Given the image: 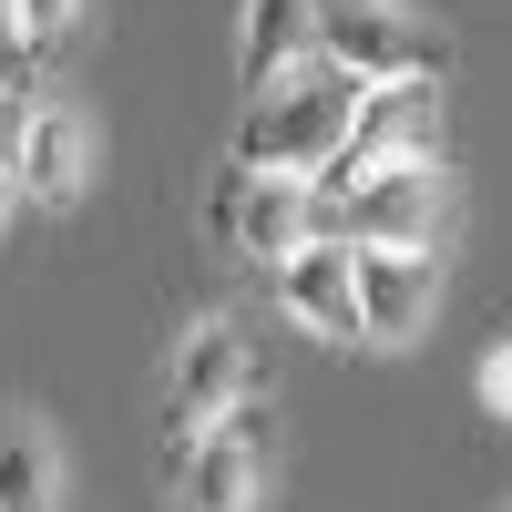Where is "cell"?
Instances as JSON below:
<instances>
[{
  "label": "cell",
  "instance_id": "1",
  "mask_svg": "<svg viewBox=\"0 0 512 512\" xmlns=\"http://www.w3.org/2000/svg\"><path fill=\"white\" fill-rule=\"evenodd\" d=\"M349 113H359V82L349 72H318V82H277V93H256L246 123H236V164L246 175H297V185H318L328 175V154L349 144Z\"/></svg>",
  "mask_w": 512,
  "mask_h": 512
},
{
  "label": "cell",
  "instance_id": "2",
  "mask_svg": "<svg viewBox=\"0 0 512 512\" xmlns=\"http://www.w3.org/2000/svg\"><path fill=\"white\" fill-rule=\"evenodd\" d=\"M318 52H328V72H349L359 93L369 82H441V31L420 21V11H400V0H318Z\"/></svg>",
  "mask_w": 512,
  "mask_h": 512
},
{
  "label": "cell",
  "instance_id": "3",
  "mask_svg": "<svg viewBox=\"0 0 512 512\" xmlns=\"http://www.w3.org/2000/svg\"><path fill=\"white\" fill-rule=\"evenodd\" d=\"M256 390V349H246V318H195L175 349H164V431H175V451H195L216 420Z\"/></svg>",
  "mask_w": 512,
  "mask_h": 512
},
{
  "label": "cell",
  "instance_id": "4",
  "mask_svg": "<svg viewBox=\"0 0 512 512\" xmlns=\"http://www.w3.org/2000/svg\"><path fill=\"white\" fill-rule=\"evenodd\" d=\"M267 441H277V420L267 400H236L216 431H205L195 451H164V482H175V512H246L256 482H267Z\"/></svg>",
  "mask_w": 512,
  "mask_h": 512
},
{
  "label": "cell",
  "instance_id": "5",
  "mask_svg": "<svg viewBox=\"0 0 512 512\" xmlns=\"http://www.w3.org/2000/svg\"><path fill=\"white\" fill-rule=\"evenodd\" d=\"M431 134H441V82H369L359 113H349V144H338L328 175H318V195H359L379 164L431 154Z\"/></svg>",
  "mask_w": 512,
  "mask_h": 512
},
{
  "label": "cell",
  "instance_id": "6",
  "mask_svg": "<svg viewBox=\"0 0 512 512\" xmlns=\"http://www.w3.org/2000/svg\"><path fill=\"white\" fill-rule=\"evenodd\" d=\"M82 185H93V113L82 103H11V195L41 205V216H72Z\"/></svg>",
  "mask_w": 512,
  "mask_h": 512
},
{
  "label": "cell",
  "instance_id": "7",
  "mask_svg": "<svg viewBox=\"0 0 512 512\" xmlns=\"http://www.w3.org/2000/svg\"><path fill=\"white\" fill-rule=\"evenodd\" d=\"M441 226H451V175L431 154L379 164L359 195H338V236L349 246H441Z\"/></svg>",
  "mask_w": 512,
  "mask_h": 512
},
{
  "label": "cell",
  "instance_id": "8",
  "mask_svg": "<svg viewBox=\"0 0 512 512\" xmlns=\"http://www.w3.org/2000/svg\"><path fill=\"white\" fill-rule=\"evenodd\" d=\"M216 236H226L236 256H256V267H287V256L318 236V185L226 164V185H216Z\"/></svg>",
  "mask_w": 512,
  "mask_h": 512
},
{
  "label": "cell",
  "instance_id": "9",
  "mask_svg": "<svg viewBox=\"0 0 512 512\" xmlns=\"http://www.w3.org/2000/svg\"><path fill=\"white\" fill-rule=\"evenodd\" d=\"M431 297H441L431 246H359V338L369 349H410L431 328Z\"/></svg>",
  "mask_w": 512,
  "mask_h": 512
},
{
  "label": "cell",
  "instance_id": "10",
  "mask_svg": "<svg viewBox=\"0 0 512 512\" xmlns=\"http://www.w3.org/2000/svg\"><path fill=\"white\" fill-rule=\"evenodd\" d=\"M277 297H287L297 328H318V338H359V246H349V236H308V246L277 267Z\"/></svg>",
  "mask_w": 512,
  "mask_h": 512
},
{
  "label": "cell",
  "instance_id": "11",
  "mask_svg": "<svg viewBox=\"0 0 512 512\" xmlns=\"http://www.w3.org/2000/svg\"><path fill=\"white\" fill-rule=\"evenodd\" d=\"M308 41H318V0H246L236 11V82L246 93H277Z\"/></svg>",
  "mask_w": 512,
  "mask_h": 512
},
{
  "label": "cell",
  "instance_id": "12",
  "mask_svg": "<svg viewBox=\"0 0 512 512\" xmlns=\"http://www.w3.org/2000/svg\"><path fill=\"white\" fill-rule=\"evenodd\" d=\"M0 512H62V451L31 410L0 420Z\"/></svg>",
  "mask_w": 512,
  "mask_h": 512
},
{
  "label": "cell",
  "instance_id": "13",
  "mask_svg": "<svg viewBox=\"0 0 512 512\" xmlns=\"http://www.w3.org/2000/svg\"><path fill=\"white\" fill-rule=\"evenodd\" d=\"M0 21H11V72H31V52H52L82 21V0H0Z\"/></svg>",
  "mask_w": 512,
  "mask_h": 512
},
{
  "label": "cell",
  "instance_id": "14",
  "mask_svg": "<svg viewBox=\"0 0 512 512\" xmlns=\"http://www.w3.org/2000/svg\"><path fill=\"white\" fill-rule=\"evenodd\" d=\"M472 400H482V420H502V431H512V328L482 338V359H472Z\"/></svg>",
  "mask_w": 512,
  "mask_h": 512
},
{
  "label": "cell",
  "instance_id": "15",
  "mask_svg": "<svg viewBox=\"0 0 512 512\" xmlns=\"http://www.w3.org/2000/svg\"><path fill=\"white\" fill-rule=\"evenodd\" d=\"M502 512H512V502H502Z\"/></svg>",
  "mask_w": 512,
  "mask_h": 512
}]
</instances>
